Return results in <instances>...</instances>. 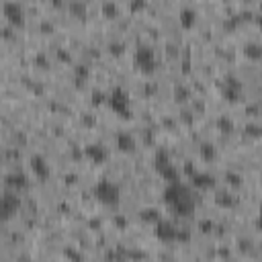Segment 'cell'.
<instances>
[{
  "label": "cell",
  "instance_id": "3",
  "mask_svg": "<svg viewBox=\"0 0 262 262\" xmlns=\"http://www.w3.org/2000/svg\"><path fill=\"white\" fill-rule=\"evenodd\" d=\"M94 197L105 205H117L119 203V187L111 180H99L94 184Z\"/></svg>",
  "mask_w": 262,
  "mask_h": 262
},
{
  "label": "cell",
  "instance_id": "5",
  "mask_svg": "<svg viewBox=\"0 0 262 262\" xmlns=\"http://www.w3.org/2000/svg\"><path fill=\"white\" fill-rule=\"evenodd\" d=\"M109 103L113 106V111L121 115V117H129V111H131V99L125 88L117 86V88H113L111 96H109Z\"/></svg>",
  "mask_w": 262,
  "mask_h": 262
},
{
  "label": "cell",
  "instance_id": "11",
  "mask_svg": "<svg viewBox=\"0 0 262 262\" xmlns=\"http://www.w3.org/2000/svg\"><path fill=\"white\" fill-rule=\"evenodd\" d=\"M115 143H117V148L125 154H131L135 150V145H138L135 143V138L127 131H119L117 135H115Z\"/></svg>",
  "mask_w": 262,
  "mask_h": 262
},
{
  "label": "cell",
  "instance_id": "6",
  "mask_svg": "<svg viewBox=\"0 0 262 262\" xmlns=\"http://www.w3.org/2000/svg\"><path fill=\"white\" fill-rule=\"evenodd\" d=\"M133 60H135V66L143 72H152L156 68V53L148 45H140L133 53Z\"/></svg>",
  "mask_w": 262,
  "mask_h": 262
},
{
  "label": "cell",
  "instance_id": "29",
  "mask_svg": "<svg viewBox=\"0 0 262 262\" xmlns=\"http://www.w3.org/2000/svg\"><path fill=\"white\" fill-rule=\"evenodd\" d=\"M92 96H94V103H103L105 101V94L103 92H94Z\"/></svg>",
  "mask_w": 262,
  "mask_h": 262
},
{
  "label": "cell",
  "instance_id": "25",
  "mask_svg": "<svg viewBox=\"0 0 262 262\" xmlns=\"http://www.w3.org/2000/svg\"><path fill=\"white\" fill-rule=\"evenodd\" d=\"M115 226H119V227H125V226H127V219H125L123 215H115Z\"/></svg>",
  "mask_w": 262,
  "mask_h": 262
},
{
  "label": "cell",
  "instance_id": "22",
  "mask_svg": "<svg viewBox=\"0 0 262 262\" xmlns=\"http://www.w3.org/2000/svg\"><path fill=\"white\" fill-rule=\"evenodd\" d=\"M68 8H70L72 13H76V15H84L86 13V4H82V2H70Z\"/></svg>",
  "mask_w": 262,
  "mask_h": 262
},
{
  "label": "cell",
  "instance_id": "23",
  "mask_svg": "<svg viewBox=\"0 0 262 262\" xmlns=\"http://www.w3.org/2000/svg\"><path fill=\"white\" fill-rule=\"evenodd\" d=\"M223 94H226V99H227V101H231V103H234V101H238V96H240V90L227 88V86H226V90H223Z\"/></svg>",
  "mask_w": 262,
  "mask_h": 262
},
{
  "label": "cell",
  "instance_id": "26",
  "mask_svg": "<svg viewBox=\"0 0 262 262\" xmlns=\"http://www.w3.org/2000/svg\"><path fill=\"white\" fill-rule=\"evenodd\" d=\"M76 74L82 76V78H86V76H88V66H78V68H76Z\"/></svg>",
  "mask_w": 262,
  "mask_h": 262
},
{
  "label": "cell",
  "instance_id": "17",
  "mask_svg": "<svg viewBox=\"0 0 262 262\" xmlns=\"http://www.w3.org/2000/svg\"><path fill=\"white\" fill-rule=\"evenodd\" d=\"M199 152H201V158L207 160V162L215 160V156H217V152H215V148H213L211 143H203L201 148H199Z\"/></svg>",
  "mask_w": 262,
  "mask_h": 262
},
{
  "label": "cell",
  "instance_id": "7",
  "mask_svg": "<svg viewBox=\"0 0 262 262\" xmlns=\"http://www.w3.org/2000/svg\"><path fill=\"white\" fill-rule=\"evenodd\" d=\"M29 168H31V172L35 174L37 178H47L50 176V164H47V160L41 156V154H33L31 158H29Z\"/></svg>",
  "mask_w": 262,
  "mask_h": 262
},
{
  "label": "cell",
  "instance_id": "14",
  "mask_svg": "<svg viewBox=\"0 0 262 262\" xmlns=\"http://www.w3.org/2000/svg\"><path fill=\"white\" fill-rule=\"evenodd\" d=\"M195 23H197V11L192 6H182L180 8V25L191 29Z\"/></svg>",
  "mask_w": 262,
  "mask_h": 262
},
{
  "label": "cell",
  "instance_id": "20",
  "mask_svg": "<svg viewBox=\"0 0 262 262\" xmlns=\"http://www.w3.org/2000/svg\"><path fill=\"white\" fill-rule=\"evenodd\" d=\"M217 127H219L223 133H231V131H234V121L227 119V117H219V119H217Z\"/></svg>",
  "mask_w": 262,
  "mask_h": 262
},
{
  "label": "cell",
  "instance_id": "9",
  "mask_svg": "<svg viewBox=\"0 0 262 262\" xmlns=\"http://www.w3.org/2000/svg\"><path fill=\"white\" fill-rule=\"evenodd\" d=\"M2 13L11 23L21 25L25 21V8H23V4H18V2H4L2 4Z\"/></svg>",
  "mask_w": 262,
  "mask_h": 262
},
{
  "label": "cell",
  "instance_id": "4",
  "mask_svg": "<svg viewBox=\"0 0 262 262\" xmlns=\"http://www.w3.org/2000/svg\"><path fill=\"white\" fill-rule=\"evenodd\" d=\"M156 168H158V172L162 174V178L168 180V184H170V182H180V180H178V178H180L178 168L170 162L168 154L164 152V150H160V152L156 154Z\"/></svg>",
  "mask_w": 262,
  "mask_h": 262
},
{
  "label": "cell",
  "instance_id": "2",
  "mask_svg": "<svg viewBox=\"0 0 262 262\" xmlns=\"http://www.w3.org/2000/svg\"><path fill=\"white\" fill-rule=\"evenodd\" d=\"M156 236L166 242V244H172V242H189L191 240V231L178 227L176 223H172L168 219H160L156 223Z\"/></svg>",
  "mask_w": 262,
  "mask_h": 262
},
{
  "label": "cell",
  "instance_id": "27",
  "mask_svg": "<svg viewBox=\"0 0 262 262\" xmlns=\"http://www.w3.org/2000/svg\"><path fill=\"white\" fill-rule=\"evenodd\" d=\"M248 133H250V135H258V133H260V127H258V125H250Z\"/></svg>",
  "mask_w": 262,
  "mask_h": 262
},
{
  "label": "cell",
  "instance_id": "13",
  "mask_svg": "<svg viewBox=\"0 0 262 262\" xmlns=\"http://www.w3.org/2000/svg\"><path fill=\"white\" fill-rule=\"evenodd\" d=\"M6 184H8L11 189H15V191H23V189L29 187V180H27L25 174L13 172V174H8V176H6Z\"/></svg>",
  "mask_w": 262,
  "mask_h": 262
},
{
  "label": "cell",
  "instance_id": "24",
  "mask_svg": "<svg viewBox=\"0 0 262 262\" xmlns=\"http://www.w3.org/2000/svg\"><path fill=\"white\" fill-rule=\"evenodd\" d=\"M199 227H201L203 234H209V231L213 229V221H209V219H203V221L199 223Z\"/></svg>",
  "mask_w": 262,
  "mask_h": 262
},
{
  "label": "cell",
  "instance_id": "18",
  "mask_svg": "<svg viewBox=\"0 0 262 262\" xmlns=\"http://www.w3.org/2000/svg\"><path fill=\"white\" fill-rule=\"evenodd\" d=\"M64 256H66L68 260H72V262H84V256L80 254L78 250H74L72 246H66V248H64Z\"/></svg>",
  "mask_w": 262,
  "mask_h": 262
},
{
  "label": "cell",
  "instance_id": "30",
  "mask_svg": "<svg viewBox=\"0 0 262 262\" xmlns=\"http://www.w3.org/2000/svg\"><path fill=\"white\" fill-rule=\"evenodd\" d=\"M37 62H39V64H41L43 68L47 66V60H45V55H41V53H39V55H37Z\"/></svg>",
  "mask_w": 262,
  "mask_h": 262
},
{
  "label": "cell",
  "instance_id": "28",
  "mask_svg": "<svg viewBox=\"0 0 262 262\" xmlns=\"http://www.w3.org/2000/svg\"><path fill=\"white\" fill-rule=\"evenodd\" d=\"M234 182V184H240V176H238V174H227V182Z\"/></svg>",
  "mask_w": 262,
  "mask_h": 262
},
{
  "label": "cell",
  "instance_id": "15",
  "mask_svg": "<svg viewBox=\"0 0 262 262\" xmlns=\"http://www.w3.org/2000/svg\"><path fill=\"white\" fill-rule=\"evenodd\" d=\"M141 219L143 221H150V223H156L162 219V215H160V211L158 209H154V207H148V209H141Z\"/></svg>",
  "mask_w": 262,
  "mask_h": 262
},
{
  "label": "cell",
  "instance_id": "31",
  "mask_svg": "<svg viewBox=\"0 0 262 262\" xmlns=\"http://www.w3.org/2000/svg\"><path fill=\"white\" fill-rule=\"evenodd\" d=\"M141 6H143V2H133L131 4V8H141Z\"/></svg>",
  "mask_w": 262,
  "mask_h": 262
},
{
  "label": "cell",
  "instance_id": "12",
  "mask_svg": "<svg viewBox=\"0 0 262 262\" xmlns=\"http://www.w3.org/2000/svg\"><path fill=\"white\" fill-rule=\"evenodd\" d=\"M191 180H192V187H197V189H213V184H215V178L211 176L209 172H199L195 170L191 174Z\"/></svg>",
  "mask_w": 262,
  "mask_h": 262
},
{
  "label": "cell",
  "instance_id": "10",
  "mask_svg": "<svg viewBox=\"0 0 262 262\" xmlns=\"http://www.w3.org/2000/svg\"><path fill=\"white\" fill-rule=\"evenodd\" d=\"M17 207H18L17 195H0V221L11 217Z\"/></svg>",
  "mask_w": 262,
  "mask_h": 262
},
{
  "label": "cell",
  "instance_id": "8",
  "mask_svg": "<svg viewBox=\"0 0 262 262\" xmlns=\"http://www.w3.org/2000/svg\"><path fill=\"white\" fill-rule=\"evenodd\" d=\"M84 156L92 160L94 164H103L106 158H109V152L103 143H86L84 145Z\"/></svg>",
  "mask_w": 262,
  "mask_h": 262
},
{
  "label": "cell",
  "instance_id": "1",
  "mask_svg": "<svg viewBox=\"0 0 262 262\" xmlns=\"http://www.w3.org/2000/svg\"><path fill=\"white\" fill-rule=\"evenodd\" d=\"M164 201L174 209L176 215H182V217H187L195 211V195L182 182H170L166 191H164Z\"/></svg>",
  "mask_w": 262,
  "mask_h": 262
},
{
  "label": "cell",
  "instance_id": "19",
  "mask_svg": "<svg viewBox=\"0 0 262 262\" xmlns=\"http://www.w3.org/2000/svg\"><path fill=\"white\" fill-rule=\"evenodd\" d=\"M101 8L106 17H117L119 15V4H115V2H103Z\"/></svg>",
  "mask_w": 262,
  "mask_h": 262
},
{
  "label": "cell",
  "instance_id": "21",
  "mask_svg": "<svg viewBox=\"0 0 262 262\" xmlns=\"http://www.w3.org/2000/svg\"><path fill=\"white\" fill-rule=\"evenodd\" d=\"M145 256V252H141V250H138V248H131V250H125V258H131V260H143Z\"/></svg>",
  "mask_w": 262,
  "mask_h": 262
},
{
  "label": "cell",
  "instance_id": "16",
  "mask_svg": "<svg viewBox=\"0 0 262 262\" xmlns=\"http://www.w3.org/2000/svg\"><path fill=\"white\" fill-rule=\"evenodd\" d=\"M244 52H246L248 57H252V60H258V57L262 55V47H260V43H256V41H250V43H246Z\"/></svg>",
  "mask_w": 262,
  "mask_h": 262
}]
</instances>
